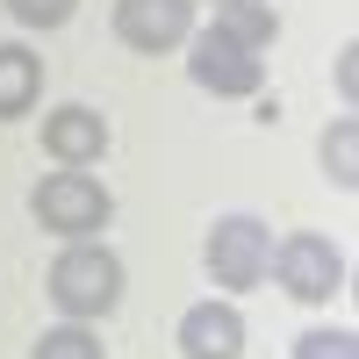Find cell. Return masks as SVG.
<instances>
[{
	"label": "cell",
	"mask_w": 359,
	"mask_h": 359,
	"mask_svg": "<svg viewBox=\"0 0 359 359\" xmlns=\"http://www.w3.org/2000/svg\"><path fill=\"white\" fill-rule=\"evenodd\" d=\"M266 273H273L294 302L323 309L331 294H345V252L331 245V237H316V230H294V237H280V245H273Z\"/></svg>",
	"instance_id": "obj_3"
},
{
	"label": "cell",
	"mask_w": 359,
	"mask_h": 359,
	"mask_svg": "<svg viewBox=\"0 0 359 359\" xmlns=\"http://www.w3.org/2000/svg\"><path fill=\"white\" fill-rule=\"evenodd\" d=\"M266 259H273V230H266L259 216H216V230H208V245H201V266H208V280L216 287H259L266 280Z\"/></svg>",
	"instance_id": "obj_5"
},
{
	"label": "cell",
	"mask_w": 359,
	"mask_h": 359,
	"mask_svg": "<svg viewBox=\"0 0 359 359\" xmlns=\"http://www.w3.org/2000/svg\"><path fill=\"white\" fill-rule=\"evenodd\" d=\"M43 151H50L57 165H101V151H108V115L86 108V101L50 108V115H43Z\"/></svg>",
	"instance_id": "obj_7"
},
{
	"label": "cell",
	"mask_w": 359,
	"mask_h": 359,
	"mask_svg": "<svg viewBox=\"0 0 359 359\" xmlns=\"http://www.w3.org/2000/svg\"><path fill=\"white\" fill-rule=\"evenodd\" d=\"M208 29H223V36L245 43V50H266L280 36V15H273V0H216V22Z\"/></svg>",
	"instance_id": "obj_10"
},
{
	"label": "cell",
	"mask_w": 359,
	"mask_h": 359,
	"mask_svg": "<svg viewBox=\"0 0 359 359\" xmlns=\"http://www.w3.org/2000/svg\"><path fill=\"white\" fill-rule=\"evenodd\" d=\"M123 259H115L101 237H79V245H65L50 259V302L65 309L72 323H101L115 302H123Z\"/></svg>",
	"instance_id": "obj_1"
},
{
	"label": "cell",
	"mask_w": 359,
	"mask_h": 359,
	"mask_svg": "<svg viewBox=\"0 0 359 359\" xmlns=\"http://www.w3.org/2000/svg\"><path fill=\"white\" fill-rule=\"evenodd\" d=\"M180 352L187 359H245V316H237V302H194L180 316Z\"/></svg>",
	"instance_id": "obj_8"
},
{
	"label": "cell",
	"mask_w": 359,
	"mask_h": 359,
	"mask_svg": "<svg viewBox=\"0 0 359 359\" xmlns=\"http://www.w3.org/2000/svg\"><path fill=\"white\" fill-rule=\"evenodd\" d=\"M316 158H323V180L331 187H359V115H331V130L316 137Z\"/></svg>",
	"instance_id": "obj_11"
},
{
	"label": "cell",
	"mask_w": 359,
	"mask_h": 359,
	"mask_svg": "<svg viewBox=\"0 0 359 359\" xmlns=\"http://www.w3.org/2000/svg\"><path fill=\"white\" fill-rule=\"evenodd\" d=\"M338 94H345V101H359V43H345V50H338Z\"/></svg>",
	"instance_id": "obj_15"
},
{
	"label": "cell",
	"mask_w": 359,
	"mask_h": 359,
	"mask_svg": "<svg viewBox=\"0 0 359 359\" xmlns=\"http://www.w3.org/2000/svg\"><path fill=\"white\" fill-rule=\"evenodd\" d=\"M36 94H43V57L22 50V43H0V123L29 115Z\"/></svg>",
	"instance_id": "obj_9"
},
{
	"label": "cell",
	"mask_w": 359,
	"mask_h": 359,
	"mask_svg": "<svg viewBox=\"0 0 359 359\" xmlns=\"http://www.w3.org/2000/svg\"><path fill=\"white\" fill-rule=\"evenodd\" d=\"M294 359H359V338H352V331H331V323H316V331L294 338Z\"/></svg>",
	"instance_id": "obj_13"
},
{
	"label": "cell",
	"mask_w": 359,
	"mask_h": 359,
	"mask_svg": "<svg viewBox=\"0 0 359 359\" xmlns=\"http://www.w3.org/2000/svg\"><path fill=\"white\" fill-rule=\"evenodd\" d=\"M8 15H15L22 29H65V22L79 15V0H8Z\"/></svg>",
	"instance_id": "obj_14"
},
{
	"label": "cell",
	"mask_w": 359,
	"mask_h": 359,
	"mask_svg": "<svg viewBox=\"0 0 359 359\" xmlns=\"http://www.w3.org/2000/svg\"><path fill=\"white\" fill-rule=\"evenodd\" d=\"M187 79L216 101H252V94H266V57L230 43L223 29H194L187 36Z\"/></svg>",
	"instance_id": "obj_4"
},
{
	"label": "cell",
	"mask_w": 359,
	"mask_h": 359,
	"mask_svg": "<svg viewBox=\"0 0 359 359\" xmlns=\"http://www.w3.org/2000/svg\"><path fill=\"white\" fill-rule=\"evenodd\" d=\"M115 36L144 57H165L194 36V0H115Z\"/></svg>",
	"instance_id": "obj_6"
},
{
	"label": "cell",
	"mask_w": 359,
	"mask_h": 359,
	"mask_svg": "<svg viewBox=\"0 0 359 359\" xmlns=\"http://www.w3.org/2000/svg\"><path fill=\"white\" fill-rule=\"evenodd\" d=\"M29 359H108V345L94 338V331H86V323H57V331H43L36 345H29Z\"/></svg>",
	"instance_id": "obj_12"
},
{
	"label": "cell",
	"mask_w": 359,
	"mask_h": 359,
	"mask_svg": "<svg viewBox=\"0 0 359 359\" xmlns=\"http://www.w3.org/2000/svg\"><path fill=\"white\" fill-rule=\"evenodd\" d=\"M29 216H36V230H50V237H65V245H79V237H101V230L115 223V194H108L86 165H57V172L36 180Z\"/></svg>",
	"instance_id": "obj_2"
}]
</instances>
